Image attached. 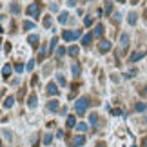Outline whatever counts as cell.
Listing matches in <instances>:
<instances>
[{
	"label": "cell",
	"mask_w": 147,
	"mask_h": 147,
	"mask_svg": "<svg viewBox=\"0 0 147 147\" xmlns=\"http://www.w3.org/2000/svg\"><path fill=\"white\" fill-rule=\"evenodd\" d=\"M91 105V102H89L87 96H82V98H78L76 100V104H75V111H76V115H84V113L87 111V107Z\"/></svg>",
	"instance_id": "1"
},
{
	"label": "cell",
	"mask_w": 147,
	"mask_h": 147,
	"mask_svg": "<svg viewBox=\"0 0 147 147\" xmlns=\"http://www.w3.org/2000/svg\"><path fill=\"white\" fill-rule=\"evenodd\" d=\"M26 13L29 16H33V18H38V15L42 13V2H33L29 7H27Z\"/></svg>",
	"instance_id": "2"
},
{
	"label": "cell",
	"mask_w": 147,
	"mask_h": 147,
	"mask_svg": "<svg viewBox=\"0 0 147 147\" xmlns=\"http://www.w3.org/2000/svg\"><path fill=\"white\" fill-rule=\"evenodd\" d=\"M82 35V31H64V40L65 42H73V40H76V38H80Z\"/></svg>",
	"instance_id": "3"
},
{
	"label": "cell",
	"mask_w": 147,
	"mask_h": 147,
	"mask_svg": "<svg viewBox=\"0 0 147 147\" xmlns=\"http://www.w3.org/2000/svg\"><path fill=\"white\" fill-rule=\"evenodd\" d=\"M84 144H86V136H84V134H78V136H75V138H73L71 147H82Z\"/></svg>",
	"instance_id": "4"
},
{
	"label": "cell",
	"mask_w": 147,
	"mask_h": 147,
	"mask_svg": "<svg viewBox=\"0 0 147 147\" xmlns=\"http://www.w3.org/2000/svg\"><path fill=\"white\" fill-rule=\"evenodd\" d=\"M120 47H122V53H125L129 47V35H125V33L120 36Z\"/></svg>",
	"instance_id": "5"
},
{
	"label": "cell",
	"mask_w": 147,
	"mask_h": 147,
	"mask_svg": "<svg viewBox=\"0 0 147 147\" xmlns=\"http://www.w3.org/2000/svg\"><path fill=\"white\" fill-rule=\"evenodd\" d=\"M98 51H100V53H107V51H111V42L109 40H102L98 44Z\"/></svg>",
	"instance_id": "6"
},
{
	"label": "cell",
	"mask_w": 147,
	"mask_h": 147,
	"mask_svg": "<svg viewBox=\"0 0 147 147\" xmlns=\"http://www.w3.org/2000/svg\"><path fill=\"white\" fill-rule=\"evenodd\" d=\"M46 91H47V94H53V96H58V93H60V91H58V87H56L53 82H49V84H47Z\"/></svg>",
	"instance_id": "7"
},
{
	"label": "cell",
	"mask_w": 147,
	"mask_h": 147,
	"mask_svg": "<svg viewBox=\"0 0 147 147\" xmlns=\"http://www.w3.org/2000/svg\"><path fill=\"white\" fill-rule=\"evenodd\" d=\"M145 53H147L145 49H142V51H136V53H133V55H131V58H129V62H138L140 58H144V56H145Z\"/></svg>",
	"instance_id": "8"
},
{
	"label": "cell",
	"mask_w": 147,
	"mask_h": 147,
	"mask_svg": "<svg viewBox=\"0 0 147 147\" xmlns=\"http://www.w3.org/2000/svg\"><path fill=\"white\" fill-rule=\"evenodd\" d=\"M93 36H94V38H102V36H104V26H102V24H98L96 27H94Z\"/></svg>",
	"instance_id": "9"
},
{
	"label": "cell",
	"mask_w": 147,
	"mask_h": 147,
	"mask_svg": "<svg viewBox=\"0 0 147 147\" xmlns=\"http://www.w3.org/2000/svg\"><path fill=\"white\" fill-rule=\"evenodd\" d=\"M71 71H73V76L78 78V76H80V64H76V62H75V64L71 65Z\"/></svg>",
	"instance_id": "10"
},
{
	"label": "cell",
	"mask_w": 147,
	"mask_h": 147,
	"mask_svg": "<svg viewBox=\"0 0 147 147\" xmlns=\"http://www.w3.org/2000/svg\"><path fill=\"white\" fill-rule=\"evenodd\" d=\"M65 127H76V116H67V122H65Z\"/></svg>",
	"instance_id": "11"
},
{
	"label": "cell",
	"mask_w": 147,
	"mask_h": 147,
	"mask_svg": "<svg viewBox=\"0 0 147 147\" xmlns=\"http://www.w3.org/2000/svg\"><path fill=\"white\" fill-rule=\"evenodd\" d=\"M93 33H89V35H86V36H84L82 38V44H84V46H91V42H93Z\"/></svg>",
	"instance_id": "12"
},
{
	"label": "cell",
	"mask_w": 147,
	"mask_h": 147,
	"mask_svg": "<svg viewBox=\"0 0 147 147\" xmlns=\"http://www.w3.org/2000/svg\"><path fill=\"white\" fill-rule=\"evenodd\" d=\"M11 71H13V69H11V65L5 64L4 69H2V76H4V78H9V76H11Z\"/></svg>",
	"instance_id": "13"
},
{
	"label": "cell",
	"mask_w": 147,
	"mask_h": 147,
	"mask_svg": "<svg viewBox=\"0 0 147 147\" xmlns=\"http://www.w3.org/2000/svg\"><path fill=\"white\" fill-rule=\"evenodd\" d=\"M13 104H15V98H13V96H7V98L4 100V107H5V109L13 107Z\"/></svg>",
	"instance_id": "14"
},
{
	"label": "cell",
	"mask_w": 147,
	"mask_h": 147,
	"mask_svg": "<svg viewBox=\"0 0 147 147\" xmlns=\"http://www.w3.org/2000/svg\"><path fill=\"white\" fill-rule=\"evenodd\" d=\"M27 42H29L33 47H36V46H38V36H36V35H29V38H27Z\"/></svg>",
	"instance_id": "15"
},
{
	"label": "cell",
	"mask_w": 147,
	"mask_h": 147,
	"mask_svg": "<svg viewBox=\"0 0 147 147\" xmlns=\"http://www.w3.org/2000/svg\"><path fill=\"white\" fill-rule=\"evenodd\" d=\"M136 20H138V16H136V13H129V16H127V22L131 26H134L136 24Z\"/></svg>",
	"instance_id": "16"
},
{
	"label": "cell",
	"mask_w": 147,
	"mask_h": 147,
	"mask_svg": "<svg viewBox=\"0 0 147 147\" xmlns=\"http://www.w3.org/2000/svg\"><path fill=\"white\" fill-rule=\"evenodd\" d=\"M69 13H67V11H64V13H60V16H58V22L60 24H65L67 20H69V16H67Z\"/></svg>",
	"instance_id": "17"
},
{
	"label": "cell",
	"mask_w": 147,
	"mask_h": 147,
	"mask_svg": "<svg viewBox=\"0 0 147 147\" xmlns=\"http://www.w3.org/2000/svg\"><path fill=\"white\" fill-rule=\"evenodd\" d=\"M22 27H24L26 31H29V29H35V24L29 22V20H26V22H22Z\"/></svg>",
	"instance_id": "18"
},
{
	"label": "cell",
	"mask_w": 147,
	"mask_h": 147,
	"mask_svg": "<svg viewBox=\"0 0 147 147\" xmlns=\"http://www.w3.org/2000/svg\"><path fill=\"white\" fill-rule=\"evenodd\" d=\"M47 109L49 111H58V102H56V100L49 102V104H47Z\"/></svg>",
	"instance_id": "19"
},
{
	"label": "cell",
	"mask_w": 147,
	"mask_h": 147,
	"mask_svg": "<svg viewBox=\"0 0 147 147\" xmlns=\"http://www.w3.org/2000/svg\"><path fill=\"white\" fill-rule=\"evenodd\" d=\"M44 26H46V29H53V20H51V16L44 18Z\"/></svg>",
	"instance_id": "20"
},
{
	"label": "cell",
	"mask_w": 147,
	"mask_h": 147,
	"mask_svg": "<svg viewBox=\"0 0 147 147\" xmlns=\"http://www.w3.org/2000/svg\"><path fill=\"white\" fill-rule=\"evenodd\" d=\"M27 104H29V107H36V94L33 93L31 96H29V100H27Z\"/></svg>",
	"instance_id": "21"
},
{
	"label": "cell",
	"mask_w": 147,
	"mask_h": 147,
	"mask_svg": "<svg viewBox=\"0 0 147 147\" xmlns=\"http://www.w3.org/2000/svg\"><path fill=\"white\" fill-rule=\"evenodd\" d=\"M76 131H78V133H84V131H87V123H84V122L76 123Z\"/></svg>",
	"instance_id": "22"
},
{
	"label": "cell",
	"mask_w": 147,
	"mask_h": 147,
	"mask_svg": "<svg viewBox=\"0 0 147 147\" xmlns=\"http://www.w3.org/2000/svg\"><path fill=\"white\" fill-rule=\"evenodd\" d=\"M56 44H58V38H53V40H51V44H49V53H53L55 51V47H56Z\"/></svg>",
	"instance_id": "23"
},
{
	"label": "cell",
	"mask_w": 147,
	"mask_h": 147,
	"mask_svg": "<svg viewBox=\"0 0 147 147\" xmlns=\"http://www.w3.org/2000/svg\"><path fill=\"white\" fill-rule=\"evenodd\" d=\"M111 11H113V2H111V0H105V13L109 15Z\"/></svg>",
	"instance_id": "24"
},
{
	"label": "cell",
	"mask_w": 147,
	"mask_h": 147,
	"mask_svg": "<svg viewBox=\"0 0 147 147\" xmlns=\"http://www.w3.org/2000/svg\"><path fill=\"white\" fill-rule=\"evenodd\" d=\"M67 53H69L71 56H76V55H78V47H76V46H73V47L67 49Z\"/></svg>",
	"instance_id": "25"
},
{
	"label": "cell",
	"mask_w": 147,
	"mask_h": 147,
	"mask_svg": "<svg viewBox=\"0 0 147 147\" xmlns=\"http://www.w3.org/2000/svg\"><path fill=\"white\" fill-rule=\"evenodd\" d=\"M51 142H53V136H51V134H46V136H44V145H51Z\"/></svg>",
	"instance_id": "26"
},
{
	"label": "cell",
	"mask_w": 147,
	"mask_h": 147,
	"mask_svg": "<svg viewBox=\"0 0 147 147\" xmlns=\"http://www.w3.org/2000/svg\"><path fill=\"white\" fill-rule=\"evenodd\" d=\"M89 122H91L93 125H96V122H98V116L94 115V113H93V115H89Z\"/></svg>",
	"instance_id": "27"
},
{
	"label": "cell",
	"mask_w": 147,
	"mask_h": 147,
	"mask_svg": "<svg viewBox=\"0 0 147 147\" xmlns=\"http://www.w3.org/2000/svg\"><path fill=\"white\" fill-rule=\"evenodd\" d=\"M56 80H58L60 86H64V87H65V76H64V75H58V76H56Z\"/></svg>",
	"instance_id": "28"
},
{
	"label": "cell",
	"mask_w": 147,
	"mask_h": 147,
	"mask_svg": "<svg viewBox=\"0 0 147 147\" xmlns=\"http://www.w3.org/2000/svg\"><path fill=\"white\" fill-rule=\"evenodd\" d=\"M33 67H35V60H29V62H27V65H26V69L27 71H33Z\"/></svg>",
	"instance_id": "29"
},
{
	"label": "cell",
	"mask_w": 147,
	"mask_h": 147,
	"mask_svg": "<svg viewBox=\"0 0 147 147\" xmlns=\"http://www.w3.org/2000/svg\"><path fill=\"white\" fill-rule=\"evenodd\" d=\"M147 109V104H144V102H142V104H136V111H145Z\"/></svg>",
	"instance_id": "30"
},
{
	"label": "cell",
	"mask_w": 147,
	"mask_h": 147,
	"mask_svg": "<svg viewBox=\"0 0 147 147\" xmlns=\"http://www.w3.org/2000/svg\"><path fill=\"white\" fill-rule=\"evenodd\" d=\"M44 56H46V46H42V49H40V55H38V60H44Z\"/></svg>",
	"instance_id": "31"
},
{
	"label": "cell",
	"mask_w": 147,
	"mask_h": 147,
	"mask_svg": "<svg viewBox=\"0 0 147 147\" xmlns=\"http://www.w3.org/2000/svg\"><path fill=\"white\" fill-rule=\"evenodd\" d=\"M15 71L16 73H22V71H24V65H22L20 62H18V64H15Z\"/></svg>",
	"instance_id": "32"
},
{
	"label": "cell",
	"mask_w": 147,
	"mask_h": 147,
	"mask_svg": "<svg viewBox=\"0 0 147 147\" xmlns=\"http://www.w3.org/2000/svg\"><path fill=\"white\" fill-rule=\"evenodd\" d=\"M9 9L13 11V13H18V11H20V7H18L16 4H11V5H9Z\"/></svg>",
	"instance_id": "33"
},
{
	"label": "cell",
	"mask_w": 147,
	"mask_h": 147,
	"mask_svg": "<svg viewBox=\"0 0 147 147\" xmlns=\"http://www.w3.org/2000/svg\"><path fill=\"white\" fill-rule=\"evenodd\" d=\"M84 24H86V26H91L93 24V18H91V16H86V18H84Z\"/></svg>",
	"instance_id": "34"
},
{
	"label": "cell",
	"mask_w": 147,
	"mask_h": 147,
	"mask_svg": "<svg viewBox=\"0 0 147 147\" xmlns=\"http://www.w3.org/2000/svg\"><path fill=\"white\" fill-rule=\"evenodd\" d=\"M136 73H138L136 69H131V71H129V73H127V75H125V76H127V78H133L134 75H136Z\"/></svg>",
	"instance_id": "35"
},
{
	"label": "cell",
	"mask_w": 147,
	"mask_h": 147,
	"mask_svg": "<svg viewBox=\"0 0 147 147\" xmlns=\"http://www.w3.org/2000/svg\"><path fill=\"white\" fill-rule=\"evenodd\" d=\"M64 55H65V49L64 47H60L58 51H56V56H64Z\"/></svg>",
	"instance_id": "36"
},
{
	"label": "cell",
	"mask_w": 147,
	"mask_h": 147,
	"mask_svg": "<svg viewBox=\"0 0 147 147\" xmlns=\"http://www.w3.org/2000/svg\"><path fill=\"white\" fill-rule=\"evenodd\" d=\"M111 113H113V115H115V116H120V115H122V111H120V109H113Z\"/></svg>",
	"instance_id": "37"
},
{
	"label": "cell",
	"mask_w": 147,
	"mask_h": 147,
	"mask_svg": "<svg viewBox=\"0 0 147 147\" xmlns=\"http://www.w3.org/2000/svg\"><path fill=\"white\" fill-rule=\"evenodd\" d=\"M31 84H33V86H36V84H38V78H36V76H33V80H31Z\"/></svg>",
	"instance_id": "38"
},
{
	"label": "cell",
	"mask_w": 147,
	"mask_h": 147,
	"mask_svg": "<svg viewBox=\"0 0 147 147\" xmlns=\"http://www.w3.org/2000/svg\"><path fill=\"white\" fill-rule=\"evenodd\" d=\"M142 147H147V136H145V138L142 140Z\"/></svg>",
	"instance_id": "39"
},
{
	"label": "cell",
	"mask_w": 147,
	"mask_h": 147,
	"mask_svg": "<svg viewBox=\"0 0 147 147\" xmlns=\"http://www.w3.org/2000/svg\"><path fill=\"white\" fill-rule=\"evenodd\" d=\"M140 93H142V94H147V86H145L144 89H140Z\"/></svg>",
	"instance_id": "40"
},
{
	"label": "cell",
	"mask_w": 147,
	"mask_h": 147,
	"mask_svg": "<svg viewBox=\"0 0 147 147\" xmlns=\"http://www.w3.org/2000/svg\"><path fill=\"white\" fill-rule=\"evenodd\" d=\"M67 4H69V5H75V4H76V0H67Z\"/></svg>",
	"instance_id": "41"
},
{
	"label": "cell",
	"mask_w": 147,
	"mask_h": 147,
	"mask_svg": "<svg viewBox=\"0 0 147 147\" xmlns=\"http://www.w3.org/2000/svg\"><path fill=\"white\" fill-rule=\"evenodd\" d=\"M96 147H107V145H105L104 142H100V144H96Z\"/></svg>",
	"instance_id": "42"
},
{
	"label": "cell",
	"mask_w": 147,
	"mask_h": 147,
	"mask_svg": "<svg viewBox=\"0 0 147 147\" xmlns=\"http://www.w3.org/2000/svg\"><path fill=\"white\" fill-rule=\"evenodd\" d=\"M140 2V0H131V4H138Z\"/></svg>",
	"instance_id": "43"
},
{
	"label": "cell",
	"mask_w": 147,
	"mask_h": 147,
	"mask_svg": "<svg viewBox=\"0 0 147 147\" xmlns=\"http://www.w3.org/2000/svg\"><path fill=\"white\" fill-rule=\"evenodd\" d=\"M118 2H125V0H118Z\"/></svg>",
	"instance_id": "44"
},
{
	"label": "cell",
	"mask_w": 147,
	"mask_h": 147,
	"mask_svg": "<svg viewBox=\"0 0 147 147\" xmlns=\"http://www.w3.org/2000/svg\"><path fill=\"white\" fill-rule=\"evenodd\" d=\"M145 15H147V9H145Z\"/></svg>",
	"instance_id": "45"
},
{
	"label": "cell",
	"mask_w": 147,
	"mask_h": 147,
	"mask_svg": "<svg viewBox=\"0 0 147 147\" xmlns=\"http://www.w3.org/2000/svg\"><path fill=\"white\" fill-rule=\"evenodd\" d=\"M0 44H2V40H0Z\"/></svg>",
	"instance_id": "46"
},
{
	"label": "cell",
	"mask_w": 147,
	"mask_h": 147,
	"mask_svg": "<svg viewBox=\"0 0 147 147\" xmlns=\"http://www.w3.org/2000/svg\"><path fill=\"white\" fill-rule=\"evenodd\" d=\"M145 120H147V118H145Z\"/></svg>",
	"instance_id": "47"
}]
</instances>
